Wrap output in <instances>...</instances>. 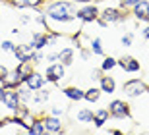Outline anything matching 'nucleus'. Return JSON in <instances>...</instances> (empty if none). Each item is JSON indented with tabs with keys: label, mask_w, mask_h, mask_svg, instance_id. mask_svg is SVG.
<instances>
[{
	"label": "nucleus",
	"mask_w": 149,
	"mask_h": 135,
	"mask_svg": "<svg viewBox=\"0 0 149 135\" xmlns=\"http://www.w3.org/2000/svg\"><path fill=\"white\" fill-rule=\"evenodd\" d=\"M50 114L60 118V116H64V114H66V106H62V104H54V106H52V110H50Z\"/></svg>",
	"instance_id": "obj_30"
},
{
	"label": "nucleus",
	"mask_w": 149,
	"mask_h": 135,
	"mask_svg": "<svg viewBox=\"0 0 149 135\" xmlns=\"http://www.w3.org/2000/svg\"><path fill=\"white\" fill-rule=\"evenodd\" d=\"M109 112H111V118L114 120H130L132 118V110H130V104L122 98H114L109 102Z\"/></svg>",
	"instance_id": "obj_3"
},
{
	"label": "nucleus",
	"mask_w": 149,
	"mask_h": 135,
	"mask_svg": "<svg viewBox=\"0 0 149 135\" xmlns=\"http://www.w3.org/2000/svg\"><path fill=\"white\" fill-rule=\"evenodd\" d=\"M14 48H16V43H12L8 39L0 43V50H4V52H14Z\"/></svg>",
	"instance_id": "obj_27"
},
{
	"label": "nucleus",
	"mask_w": 149,
	"mask_h": 135,
	"mask_svg": "<svg viewBox=\"0 0 149 135\" xmlns=\"http://www.w3.org/2000/svg\"><path fill=\"white\" fill-rule=\"evenodd\" d=\"M99 17H103L109 25L111 23H122L126 21V10H122V8H105L103 12H99Z\"/></svg>",
	"instance_id": "obj_6"
},
{
	"label": "nucleus",
	"mask_w": 149,
	"mask_h": 135,
	"mask_svg": "<svg viewBox=\"0 0 149 135\" xmlns=\"http://www.w3.org/2000/svg\"><path fill=\"white\" fill-rule=\"evenodd\" d=\"M118 66L126 73H138V71H141L139 60H136L134 56H122V58H118Z\"/></svg>",
	"instance_id": "obj_8"
},
{
	"label": "nucleus",
	"mask_w": 149,
	"mask_h": 135,
	"mask_svg": "<svg viewBox=\"0 0 149 135\" xmlns=\"http://www.w3.org/2000/svg\"><path fill=\"white\" fill-rule=\"evenodd\" d=\"M79 56H81V60H89V56H91V50L89 48H83V46H79Z\"/></svg>",
	"instance_id": "obj_32"
},
{
	"label": "nucleus",
	"mask_w": 149,
	"mask_h": 135,
	"mask_svg": "<svg viewBox=\"0 0 149 135\" xmlns=\"http://www.w3.org/2000/svg\"><path fill=\"white\" fill-rule=\"evenodd\" d=\"M97 17H99V8L93 4H85L76 10V19H79L81 23H93Z\"/></svg>",
	"instance_id": "obj_5"
},
{
	"label": "nucleus",
	"mask_w": 149,
	"mask_h": 135,
	"mask_svg": "<svg viewBox=\"0 0 149 135\" xmlns=\"http://www.w3.org/2000/svg\"><path fill=\"white\" fill-rule=\"evenodd\" d=\"M33 66H35L33 62H17V66H16V68H14V70H16L17 73H19V75H22L23 83H25V79H27V77L31 75V71L35 70Z\"/></svg>",
	"instance_id": "obj_21"
},
{
	"label": "nucleus",
	"mask_w": 149,
	"mask_h": 135,
	"mask_svg": "<svg viewBox=\"0 0 149 135\" xmlns=\"http://www.w3.org/2000/svg\"><path fill=\"white\" fill-rule=\"evenodd\" d=\"M8 71H10V70H8L4 64H0V83H2V81H4V77L8 75Z\"/></svg>",
	"instance_id": "obj_34"
},
{
	"label": "nucleus",
	"mask_w": 149,
	"mask_h": 135,
	"mask_svg": "<svg viewBox=\"0 0 149 135\" xmlns=\"http://www.w3.org/2000/svg\"><path fill=\"white\" fill-rule=\"evenodd\" d=\"M66 75V66L62 64V62H52V64L47 66V70H45V79L47 83H60Z\"/></svg>",
	"instance_id": "obj_4"
},
{
	"label": "nucleus",
	"mask_w": 149,
	"mask_h": 135,
	"mask_svg": "<svg viewBox=\"0 0 149 135\" xmlns=\"http://www.w3.org/2000/svg\"><path fill=\"white\" fill-rule=\"evenodd\" d=\"M74 2H85V4H87L89 0H74Z\"/></svg>",
	"instance_id": "obj_39"
},
{
	"label": "nucleus",
	"mask_w": 149,
	"mask_h": 135,
	"mask_svg": "<svg viewBox=\"0 0 149 135\" xmlns=\"http://www.w3.org/2000/svg\"><path fill=\"white\" fill-rule=\"evenodd\" d=\"M83 89H79V87H74V85H68L62 89V95L68 98V100H72V102H79V100H83Z\"/></svg>",
	"instance_id": "obj_14"
},
{
	"label": "nucleus",
	"mask_w": 149,
	"mask_h": 135,
	"mask_svg": "<svg viewBox=\"0 0 149 135\" xmlns=\"http://www.w3.org/2000/svg\"><path fill=\"white\" fill-rule=\"evenodd\" d=\"M109 133L111 135H122V131L120 129H109Z\"/></svg>",
	"instance_id": "obj_37"
},
{
	"label": "nucleus",
	"mask_w": 149,
	"mask_h": 135,
	"mask_svg": "<svg viewBox=\"0 0 149 135\" xmlns=\"http://www.w3.org/2000/svg\"><path fill=\"white\" fill-rule=\"evenodd\" d=\"M89 50L93 56H105V50H103V41L99 37H95L89 41Z\"/></svg>",
	"instance_id": "obj_24"
},
{
	"label": "nucleus",
	"mask_w": 149,
	"mask_h": 135,
	"mask_svg": "<svg viewBox=\"0 0 149 135\" xmlns=\"http://www.w3.org/2000/svg\"><path fill=\"white\" fill-rule=\"evenodd\" d=\"M111 120V112H109V108H99L97 112H93V124L95 127H103Z\"/></svg>",
	"instance_id": "obj_18"
},
{
	"label": "nucleus",
	"mask_w": 149,
	"mask_h": 135,
	"mask_svg": "<svg viewBox=\"0 0 149 135\" xmlns=\"http://www.w3.org/2000/svg\"><path fill=\"white\" fill-rule=\"evenodd\" d=\"M76 10L77 6L74 0H50L45 8V14L49 17V21L68 25L76 21Z\"/></svg>",
	"instance_id": "obj_1"
},
{
	"label": "nucleus",
	"mask_w": 149,
	"mask_h": 135,
	"mask_svg": "<svg viewBox=\"0 0 149 135\" xmlns=\"http://www.w3.org/2000/svg\"><path fill=\"white\" fill-rule=\"evenodd\" d=\"M120 43L124 44V46H132L134 44V33H124L120 39Z\"/></svg>",
	"instance_id": "obj_29"
},
{
	"label": "nucleus",
	"mask_w": 149,
	"mask_h": 135,
	"mask_svg": "<svg viewBox=\"0 0 149 135\" xmlns=\"http://www.w3.org/2000/svg\"><path fill=\"white\" fill-rule=\"evenodd\" d=\"M95 2H101V0H95Z\"/></svg>",
	"instance_id": "obj_41"
},
{
	"label": "nucleus",
	"mask_w": 149,
	"mask_h": 135,
	"mask_svg": "<svg viewBox=\"0 0 149 135\" xmlns=\"http://www.w3.org/2000/svg\"><path fill=\"white\" fill-rule=\"evenodd\" d=\"M2 85L4 87H12V89H17L19 85H23V79H22V75H19L16 70H12V71H8V75L4 77Z\"/></svg>",
	"instance_id": "obj_17"
},
{
	"label": "nucleus",
	"mask_w": 149,
	"mask_h": 135,
	"mask_svg": "<svg viewBox=\"0 0 149 135\" xmlns=\"http://www.w3.org/2000/svg\"><path fill=\"white\" fill-rule=\"evenodd\" d=\"M74 56H76V50L70 48V46H66V48L58 50V62H62V64L66 66V68L74 64Z\"/></svg>",
	"instance_id": "obj_19"
},
{
	"label": "nucleus",
	"mask_w": 149,
	"mask_h": 135,
	"mask_svg": "<svg viewBox=\"0 0 149 135\" xmlns=\"http://www.w3.org/2000/svg\"><path fill=\"white\" fill-rule=\"evenodd\" d=\"M25 85L31 89V91H39L41 87H45L47 85V79H45V73H41V71H37V70H33L31 71V75L25 79Z\"/></svg>",
	"instance_id": "obj_11"
},
{
	"label": "nucleus",
	"mask_w": 149,
	"mask_h": 135,
	"mask_svg": "<svg viewBox=\"0 0 149 135\" xmlns=\"http://www.w3.org/2000/svg\"><path fill=\"white\" fill-rule=\"evenodd\" d=\"M132 16L136 21H149V0H141L139 4H136L132 8Z\"/></svg>",
	"instance_id": "obj_9"
},
{
	"label": "nucleus",
	"mask_w": 149,
	"mask_h": 135,
	"mask_svg": "<svg viewBox=\"0 0 149 135\" xmlns=\"http://www.w3.org/2000/svg\"><path fill=\"white\" fill-rule=\"evenodd\" d=\"M141 0H120V8L122 10H132L136 4H139Z\"/></svg>",
	"instance_id": "obj_28"
},
{
	"label": "nucleus",
	"mask_w": 149,
	"mask_h": 135,
	"mask_svg": "<svg viewBox=\"0 0 149 135\" xmlns=\"http://www.w3.org/2000/svg\"><path fill=\"white\" fill-rule=\"evenodd\" d=\"M99 87H101V91L107 93V95L116 93V81H114V77L103 73V75H101V79H99Z\"/></svg>",
	"instance_id": "obj_15"
},
{
	"label": "nucleus",
	"mask_w": 149,
	"mask_h": 135,
	"mask_svg": "<svg viewBox=\"0 0 149 135\" xmlns=\"http://www.w3.org/2000/svg\"><path fill=\"white\" fill-rule=\"evenodd\" d=\"M43 122H45V127H47V133H62L64 131V124L58 116H52V114L45 116Z\"/></svg>",
	"instance_id": "obj_10"
},
{
	"label": "nucleus",
	"mask_w": 149,
	"mask_h": 135,
	"mask_svg": "<svg viewBox=\"0 0 149 135\" xmlns=\"http://www.w3.org/2000/svg\"><path fill=\"white\" fill-rule=\"evenodd\" d=\"M116 66H118V58H112V56H105V58H103V62H101V70L107 73V71L114 70Z\"/></svg>",
	"instance_id": "obj_26"
},
{
	"label": "nucleus",
	"mask_w": 149,
	"mask_h": 135,
	"mask_svg": "<svg viewBox=\"0 0 149 135\" xmlns=\"http://www.w3.org/2000/svg\"><path fill=\"white\" fill-rule=\"evenodd\" d=\"M2 104H4L8 110H16L22 100H19V95H17V89H12V87H4V95H2Z\"/></svg>",
	"instance_id": "obj_7"
},
{
	"label": "nucleus",
	"mask_w": 149,
	"mask_h": 135,
	"mask_svg": "<svg viewBox=\"0 0 149 135\" xmlns=\"http://www.w3.org/2000/svg\"><path fill=\"white\" fill-rule=\"evenodd\" d=\"M145 93H149V85H147V91H145Z\"/></svg>",
	"instance_id": "obj_40"
},
{
	"label": "nucleus",
	"mask_w": 149,
	"mask_h": 135,
	"mask_svg": "<svg viewBox=\"0 0 149 135\" xmlns=\"http://www.w3.org/2000/svg\"><path fill=\"white\" fill-rule=\"evenodd\" d=\"M29 43L33 44L35 50H43L49 46V35H47V31H35V33H31V41Z\"/></svg>",
	"instance_id": "obj_12"
},
{
	"label": "nucleus",
	"mask_w": 149,
	"mask_h": 135,
	"mask_svg": "<svg viewBox=\"0 0 149 135\" xmlns=\"http://www.w3.org/2000/svg\"><path fill=\"white\" fill-rule=\"evenodd\" d=\"M103 73H105V71L101 70V68H95V70L91 71V81H99V79H101V75H103Z\"/></svg>",
	"instance_id": "obj_31"
},
{
	"label": "nucleus",
	"mask_w": 149,
	"mask_h": 135,
	"mask_svg": "<svg viewBox=\"0 0 149 135\" xmlns=\"http://www.w3.org/2000/svg\"><path fill=\"white\" fill-rule=\"evenodd\" d=\"M141 37H143L145 41H149V25H147V27H143V29H141Z\"/></svg>",
	"instance_id": "obj_35"
},
{
	"label": "nucleus",
	"mask_w": 149,
	"mask_h": 135,
	"mask_svg": "<svg viewBox=\"0 0 149 135\" xmlns=\"http://www.w3.org/2000/svg\"><path fill=\"white\" fill-rule=\"evenodd\" d=\"M45 60H47L49 64H52V62H58V52H49L47 56H45Z\"/></svg>",
	"instance_id": "obj_33"
},
{
	"label": "nucleus",
	"mask_w": 149,
	"mask_h": 135,
	"mask_svg": "<svg viewBox=\"0 0 149 135\" xmlns=\"http://www.w3.org/2000/svg\"><path fill=\"white\" fill-rule=\"evenodd\" d=\"M50 98V91H47L45 87H41L39 91H33V104H43Z\"/></svg>",
	"instance_id": "obj_25"
},
{
	"label": "nucleus",
	"mask_w": 149,
	"mask_h": 135,
	"mask_svg": "<svg viewBox=\"0 0 149 135\" xmlns=\"http://www.w3.org/2000/svg\"><path fill=\"white\" fill-rule=\"evenodd\" d=\"M101 87H89V89H85V93H83V100H87V102H97V100H99L101 98Z\"/></svg>",
	"instance_id": "obj_22"
},
{
	"label": "nucleus",
	"mask_w": 149,
	"mask_h": 135,
	"mask_svg": "<svg viewBox=\"0 0 149 135\" xmlns=\"http://www.w3.org/2000/svg\"><path fill=\"white\" fill-rule=\"evenodd\" d=\"M2 95H4V85L0 83V104H2Z\"/></svg>",
	"instance_id": "obj_38"
},
{
	"label": "nucleus",
	"mask_w": 149,
	"mask_h": 135,
	"mask_svg": "<svg viewBox=\"0 0 149 135\" xmlns=\"http://www.w3.org/2000/svg\"><path fill=\"white\" fill-rule=\"evenodd\" d=\"M27 122H29V133H31V135H45V133H47V127H45L43 118L31 116Z\"/></svg>",
	"instance_id": "obj_13"
},
{
	"label": "nucleus",
	"mask_w": 149,
	"mask_h": 135,
	"mask_svg": "<svg viewBox=\"0 0 149 135\" xmlns=\"http://www.w3.org/2000/svg\"><path fill=\"white\" fill-rule=\"evenodd\" d=\"M76 122H79V124H93V110H89V108L77 110Z\"/></svg>",
	"instance_id": "obj_23"
},
{
	"label": "nucleus",
	"mask_w": 149,
	"mask_h": 135,
	"mask_svg": "<svg viewBox=\"0 0 149 135\" xmlns=\"http://www.w3.org/2000/svg\"><path fill=\"white\" fill-rule=\"evenodd\" d=\"M47 0H8V4H12L14 8H29V10H37Z\"/></svg>",
	"instance_id": "obj_16"
},
{
	"label": "nucleus",
	"mask_w": 149,
	"mask_h": 135,
	"mask_svg": "<svg viewBox=\"0 0 149 135\" xmlns=\"http://www.w3.org/2000/svg\"><path fill=\"white\" fill-rule=\"evenodd\" d=\"M145 91H147V83H145L143 79H139V77L128 79V81H124V85H122V93H124V97H128V98L141 97Z\"/></svg>",
	"instance_id": "obj_2"
},
{
	"label": "nucleus",
	"mask_w": 149,
	"mask_h": 135,
	"mask_svg": "<svg viewBox=\"0 0 149 135\" xmlns=\"http://www.w3.org/2000/svg\"><path fill=\"white\" fill-rule=\"evenodd\" d=\"M19 21H22V23H29V21H31V17H29V16H22V17H19Z\"/></svg>",
	"instance_id": "obj_36"
},
{
	"label": "nucleus",
	"mask_w": 149,
	"mask_h": 135,
	"mask_svg": "<svg viewBox=\"0 0 149 135\" xmlns=\"http://www.w3.org/2000/svg\"><path fill=\"white\" fill-rule=\"evenodd\" d=\"M17 95H19V100H22V104H27V106H31V102H33V91H31V89H29L25 83L17 87Z\"/></svg>",
	"instance_id": "obj_20"
}]
</instances>
